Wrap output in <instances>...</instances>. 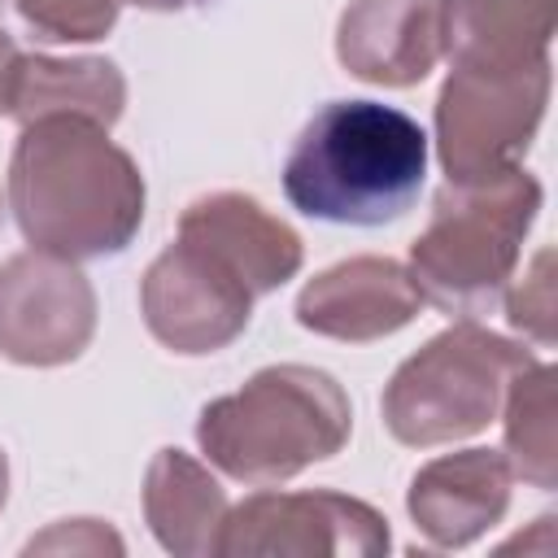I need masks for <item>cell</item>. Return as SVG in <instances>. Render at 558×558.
<instances>
[{
  "instance_id": "cell-3",
  "label": "cell",
  "mask_w": 558,
  "mask_h": 558,
  "mask_svg": "<svg viewBox=\"0 0 558 558\" xmlns=\"http://www.w3.org/2000/svg\"><path fill=\"white\" fill-rule=\"evenodd\" d=\"M353 405L344 388L301 362L257 371L240 392L218 397L196 418L205 458L244 484H283L344 449Z\"/></svg>"
},
{
  "instance_id": "cell-10",
  "label": "cell",
  "mask_w": 558,
  "mask_h": 558,
  "mask_svg": "<svg viewBox=\"0 0 558 558\" xmlns=\"http://www.w3.org/2000/svg\"><path fill=\"white\" fill-rule=\"evenodd\" d=\"M423 310V292L410 266L392 257H349L318 279H310L296 296V323L314 336L366 344L401 331Z\"/></svg>"
},
{
  "instance_id": "cell-8",
  "label": "cell",
  "mask_w": 558,
  "mask_h": 558,
  "mask_svg": "<svg viewBox=\"0 0 558 558\" xmlns=\"http://www.w3.org/2000/svg\"><path fill=\"white\" fill-rule=\"evenodd\" d=\"M96 331L87 275L57 253H17L0 266V357L17 366L74 362Z\"/></svg>"
},
{
  "instance_id": "cell-16",
  "label": "cell",
  "mask_w": 558,
  "mask_h": 558,
  "mask_svg": "<svg viewBox=\"0 0 558 558\" xmlns=\"http://www.w3.org/2000/svg\"><path fill=\"white\" fill-rule=\"evenodd\" d=\"M126 105V78L105 57H22L13 74L9 113L26 126L48 113H78L113 126Z\"/></svg>"
},
{
  "instance_id": "cell-21",
  "label": "cell",
  "mask_w": 558,
  "mask_h": 558,
  "mask_svg": "<svg viewBox=\"0 0 558 558\" xmlns=\"http://www.w3.org/2000/svg\"><path fill=\"white\" fill-rule=\"evenodd\" d=\"M131 4H140V9H183L192 0H131Z\"/></svg>"
},
{
  "instance_id": "cell-5",
  "label": "cell",
  "mask_w": 558,
  "mask_h": 558,
  "mask_svg": "<svg viewBox=\"0 0 558 558\" xmlns=\"http://www.w3.org/2000/svg\"><path fill=\"white\" fill-rule=\"evenodd\" d=\"M532 362L523 344L462 318L397 366L379 401L384 427L418 449L475 436L497 418L510 379Z\"/></svg>"
},
{
  "instance_id": "cell-7",
  "label": "cell",
  "mask_w": 558,
  "mask_h": 558,
  "mask_svg": "<svg viewBox=\"0 0 558 558\" xmlns=\"http://www.w3.org/2000/svg\"><path fill=\"white\" fill-rule=\"evenodd\" d=\"M253 283L209 240L179 231L140 283V314L170 353H218L253 318Z\"/></svg>"
},
{
  "instance_id": "cell-6",
  "label": "cell",
  "mask_w": 558,
  "mask_h": 558,
  "mask_svg": "<svg viewBox=\"0 0 558 558\" xmlns=\"http://www.w3.org/2000/svg\"><path fill=\"white\" fill-rule=\"evenodd\" d=\"M549 78V61L527 70L453 65L436 100V153L445 183H480L514 170L545 118Z\"/></svg>"
},
{
  "instance_id": "cell-22",
  "label": "cell",
  "mask_w": 558,
  "mask_h": 558,
  "mask_svg": "<svg viewBox=\"0 0 558 558\" xmlns=\"http://www.w3.org/2000/svg\"><path fill=\"white\" fill-rule=\"evenodd\" d=\"M4 493H9V462H4V449H0V506H4Z\"/></svg>"
},
{
  "instance_id": "cell-2",
  "label": "cell",
  "mask_w": 558,
  "mask_h": 558,
  "mask_svg": "<svg viewBox=\"0 0 558 558\" xmlns=\"http://www.w3.org/2000/svg\"><path fill=\"white\" fill-rule=\"evenodd\" d=\"M427 179V131L379 100H331L296 135L283 161V196L305 218L384 227L401 218Z\"/></svg>"
},
{
  "instance_id": "cell-12",
  "label": "cell",
  "mask_w": 558,
  "mask_h": 558,
  "mask_svg": "<svg viewBox=\"0 0 558 558\" xmlns=\"http://www.w3.org/2000/svg\"><path fill=\"white\" fill-rule=\"evenodd\" d=\"M510 462L497 449H462L427 462L410 484L414 527L436 549H462L484 536L510 506Z\"/></svg>"
},
{
  "instance_id": "cell-19",
  "label": "cell",
  "mask_w": 558,
  "mask_h": 558,
  "mask_svg": "<svg viewBox=\"0 0 558 558\" xmlns=\"http://www.w3.org/2000/svg\"><path fill=\"white\" fill-rule=\"evenodd\" d=\"M506 318L510 327H519L527 340H536L541 349L554 344V253L541 248L527 266V275L506 288Z\"/></svg>"
},
{
  "instance_id": "cell-9",
  "label": "cell",
  "mask_w": 558,
  "mask_h": 558,
  "mask_svg": "<svg viewBox=\"0 0 558 558\" xmlns=\"http://www.w3.org/2000/svg\"><path fill=\"white\" fill-rule=\"evenodd\" d=\"M388 519L344 493H257L227 510L218 554H388Z\"/></svg>"
},
{
  "instance_id": "cell-17",
  "label": "cell",
  "mask_w": 558,
  "mask_h": 558,
  "mask_svg": "<svg viewBox=\"0 0 558 558\" xmlns=\"http://www.w3.org/2000/svg\"><path fill=\"white\" fill-rule=\"evenodd\" d=\"M558 371L549 362L523 366L506 388V462L532 488L558 484Z\"/></svg>"
},
{
  "instance_id": "cell-14",
  "label": "cell",
  "mask_w": 558,
  "mask_h": 558,
  "mask_svg": "<svg viewBox=\"0 0 558 558\" xmlns=\"http://www.w3.org/2000/svg\"><path fill=\"white\" fill-rule=\"evenodd\" d=\"M179 231H192L227 253L257 296L283 288L301 270V235L244 192H214L192 201L179 218Z\"/></svg>"
},
{
  "instance_id": "cell-15",
  "label": "cell",
  "mask_w": 558,
  "mask_h": 558,
  "mask_svg": "<svg viewBox=\"0 0 558 558\" xmlns=\"http://www.w3.org/2000/svg\"><path fill=\"white\" fill-rule=\"evenodd\" d=\"M144 514L161 549L179 558H205L218 554L227 493L196 458L183 449H161L144 475Z\"/></svg>"
},
{
  "instance_id": "cell-13",
  "label": "cell",
  "mask_w": 558,
  "mask_h": 558,
  "mask_svg": "<svg viewBox=\"0 0 558 558\" xmlns=\"http://www.w3.org/2000/svg\"><path fill=\"white\" fill-rule=\"evenodd\" d=\"M445 52L466 70H527L549 61L554 0H440Z\"/></svg>"
},
{
  "instance_id": "cell-20",
  "label": "cell",
  "mask_w": 558,
  "mask_h": 558,
  "mask_svg": "<svg viewBox=\"0 0 558 558\" xmlns=\"http://www.w3.org/2000/svg\"><path fill=\"white\" fill-rule=\"evenodd\" d=\"M22 52L13 48V39L0 31V113H9V96H13V74H17Z\"/></svg>"
},
{
  "instance_id": "cell-4",
  "label": "cell",
  "mask_w": 558,
  "mask_h": 558,
  "mask_svg": "<svg viewBox=\"0 0 558 558\" xmlns=\"http://www.w3.org/2000/svg\"><path fill=\"white\" fill-rule=\"evenodd\" d=\"M541 209V183L514 166L480 183H445L423 235L410 244V275L445 314H493L514 279L523 240Z\"/></svg>"
},
{
  "instance_id": "cell-18",
  "label": "cell",
  "mask_w": 558,
  "mask_h": 558,
  "mask_svg": "<svg viewBox=\"0 0 558 558\" xmlns=\"http://www.w3.org/2000/svg\"><path fill=\"white\" fill-rule=\"evenodd\" d=\"M26 31L52 44H92L105 39L126 0H0Z\"/></svg>"
},
{
  "instance_id": "cell-11",
  "label": "cell",
  "mask_w": 558,
  "mask_h": 558,
  "mask_svg": "<svg viewBox=\"0 0 558 558\" xmlns=\"http://www.w3.org/2000/svg\"><path fill=\"white\" fill-rule=\"evenodd\" d=\"M445 52L440 0H353L340 13V65L379 87H414Z\"/></svg>"
},
{
  "instance_id": "cell-1",
  "label": "cell",
  "mask_w": 558,
  "mask_h": 558,
  "mask_svg": "<svg viewBox=\"0 0 558 558\" xmlns=\"http://www.w3.org/2000/svg\"><path fill=\"white\" fill-rule=\"evenodd\" d=\"M9 209L31 248L70 262L122 253L144 222V174L109 126L48 113L22 126L9 161Z\"/></svg>"
}]
</instances>
